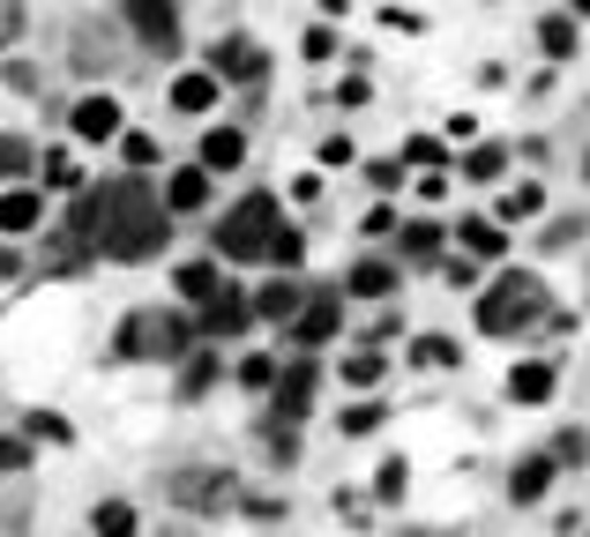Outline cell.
<instances>
[{"label": "cell", "mask_w": 590, "mask_h": 537, "mask_svg": "<svg viewBox=\"0 0 590 537\" xmlns=\"http://www.w3.org/2000/svg\"><path fill=\"white\" fill-rule=\"evenodd\" d=\"M456 240H464L471 261H494V254H501V224H494V217H464V232H456Z\"/></svg>", "instance_id": "7402d4cb"}, {"label": "cell", "mask_w": 590, "mask_h": 537, "mask_svg": "<svg viewBox=\"0 0 590 537\" xmlns=\"http://www.w3.org/2000/svg\"><path fill=\"white\" fill-rule=\"evenodd\" d=\"M210 179H217V172H203V165H180V172L165 179V209H172V217L203 209V202H210Z\"/></svg>", "instance_id": "7c38bea8"}, {"label": "cell", "mask_w": 590, "mask_h": 537, "mask_svg": "<svg viewBox=\"0 0 590 537\" xmlns=\"http://www.w3.org/2000/svg\"><path fill=\"white\" fill-rule=\"evenodd\" d=\"M412 359H419V366H456V343H449V336H419Z\"/></svg>", "instance_id": "f546056e"}, {"label": "cell", "mask_w": 590, "mask_h": 537, "mask_svg": "<svg viewBox=\"0 0 590 537\" xmlns=\"http://www.w3.org/2000/svg\"><path fill=\"white\" fill-rule=\"evenodd\" d=\"M277 381H285V373H277L269 351H247V359H240V388H277Z\"/></svg>", "instance_id": "484cf974"}, {"label": "cell", "mask_w": 590, "mask_h": 537, "mask_svg": "<svg viewBox=\"0 0 590 537\" xmlns=\"http://www.w3.org/2000/svg\"><path fill=\"white\" fill-rule=\"evenodd\" d=\"M247 165V135L240 127H210L203 135V172H240Z\"/></svg>", "instance_id": "5bb4252c"}, {"label": "cell", "mask_w": 590, "mask_h": 537, "mask_svg": "<svg viewBox=\"0 0 590 537\" xmlns=\"http://www.w3.org/2000/svg\"><path fill=\"white\" fill-rule=\"evenodd\" d=\"M210 75H232V83H262V52L240 38H217L210 45Z\"/></svg>", "instance_id": "8fae6325"}, {"label": "cell", "mask_w": 590, "mask_h": 537, "mask_svg": "<svg viewBox=\"0 0 590 537\" xmlns=\"http://www.w3.org/2000/svg\"><path fill=\"white\" fill-rule=\"evenodd\" d=\"M23 172H31V142L0 135V179H23Z\"/></svg>", "instance_id": "4dcf8cb0"}, {"label": "cell", "mask_w": 590, "mask_h": 537, "mask_svg": "<svg viewBox=\"0 0 590 537\" xmlns=\"http://www.w3.org/2000/svg\"><path fill=\"white\" fill-rule=\"evenodd\" d=\"M396 284H404V269H396V261H381V254L351 261V277H344L351 299H396Z\"/></svg>", "instance_id": "52a82bcc"}, {"label": "cell", "mask_w": 590, "mask_h": 537, "mask_svg": "<svg viewBox=\"0 0 590 537\" xmlns=\"http://www.w3.org/2000/svg\"><path fill=\"white\" fill-rule=\"evenodd\" d=\"M441 277H449V291H471V284H478V269H471L464 254H456V261H441Z\"/></svg>", "instance_id": "b9f144b4"}, {"label": "cell", "mask_w": 590, "mask_h": 537, "mask_svg": "<svg viewBox=\"0 0 590 537\" xmlns=\"http://www.w3.org/2000/svg\"><path fill=\"white\" fill-rule=\"evenodd\" d=\"M210 381H217V351H195V359H187V373H180V396H203Z\"/></svg>", "instance_id": "83f0119b"}, {"label": "cell", "mask_w": 590, "mask_h": 537, "mask_svg": "<svg viewBox=\"0 0 590 537\" xmlns=\"http://www.w3.org/2000/svg\"><path fill=\"white\" fill-rule=\"evenodd\" d=\"M508 396H516V404H546V396H553V366H546V359L516 366V373H508Z\"/></svg>", "instance_id": "d6986e66"}, {"label": "cell", "mask_w": 590, "mask_h": 537, "mask_svg": "<svg viewBox=\"0 0 590 537\" xmlns=\"http://www.w3.org/2000/svg\"><path fill=\"white\" fill-rule=\"evenodd\" d=\"M285 232V209L277 195H247V202L224 209V224H217V247L224 261H269V240Z\"/></svg>", "instance_id": "7a4b0ae2"}, {"label": "cell", "mask_w": 590, "mask_h": 537, "mask_svg": "<svg viewBox=\"0 0 590 537\" xmlns=\"http://www.w3.org/2000/svg\"><path fill=\"white\" fill-rule=\"evenodd\" d=\"M553 306H546V284L539 277H523V269H508L501 284L478 299V329L486 336H516V329H531V322H546Z\"/></svg>", "instance_id": "3957f363"}, {"label": "cell", "mask_w": 590, "mask_h": 537, "mask_svg": "<svg viewBox=\"0 0 590 537\" xmlns=\"http://www.w3.org/2000/svg\"><path fill=\"white\" fill-rule=\"evenodd\" d=\"M299 306H306V299H299V284H292V277H277V284L254 299V314H262V322H285V329L299 322Z\"/></svg>", "instance_id": "2e32d148"}, {"label": "cell", "mask_w": 590, "mask_h": 537, "mask_svg": "<svg viewBox=\"0 0 590 537\" xmlns=\"http://www.w3.org/2000/svg\"><path fill=\"white\" fill-rule=\"evenodd\" d=\"M172 284H180V299H203V306H210L217 291H224V277H217V261H180Z\"/></svg>", "instance_id": "ac0fdd59"}, {"label": "cell", "mask_w": 590, "mask_h": 537, "mask_svg": "<svg viewBox=\"0 0 590 537\" xmlns=\"http://www.w3.org/2000/svg\"><path fill=\"white\" fill-rule=\"evenodd\" d=\"M351 157H359V142H351V135H329V142H322V165H351Z\"/></svg>", "instance_id": "60d3db41"}, {"label": "cell", "mask_w": 590, "mask_h": 537, "mask_svg": "<svg viewBox=\"0 0 590 537\" xmlns=\"http://www.w3.org/2000/svg\"><path fill=\"white\" fill-rule=\"evenodd\" d=\"M172 105H180V113H210L217 105V75L210 68H187V75L172 83Z\"/></svg>", "instance_id": "e0dca14e"}, {"label": "cell", "mask_w": 590, "mask_h": 537, "mask_svg": "<svg viewBox=\"0 0 590 537\" xmlns=\"http://www.w3.org/2000/svg\"><path fill=\"white\" fill-rule=\"evenodd\" d=\"M337 329H344V291H314V299L299 306V322H292V343L314 351V343H329Z\"/></svg>", "instance_id": "5b68a950"}, {"label": "cell", "mask_w": 590, "mask_h": 537, "mask_svg": "<svg viewBox=\"0 0 590 537\" xmlns=\"http://www.w3.org/2000/svg\"><path fill=\"white\" fill-rule=\"evenodd\" d=\"M247 322H254V299H240V291L224 284V291L210 299V306H203V322H195V329H203V336L217 343V336H240Z\"/></svg>", "instance_id": "8992f818"}, {"label": "cell", "mask_w": 590, "mask_h": 537, "mask_svg": "<svg viewBox=\"0 0 590 537\" xmlns=\"http://www.w3.org/2000/svg\"><path fill=\"white\" fill-rule=\"evenodd\" d=\"M337 425H344V433H374V425H381V404H351Z\"/></svg>", "instance_id": "74e56055"}, {"label": "cell", "mask_w": 590, "mask_h": 537, "mask_svg": "<svg viewBox=\"0 0 590 537\" xmlns=\"http://www.w3.org/2000/svg\"><path fill=\"white\" fill-rule=\"evenodd\" d=\"M367 232H374V240H381V232H396V209L374 202V209H367Z\"/></svg>", "instance_id": "f6af8a7d"}, {"label": "cell", "mask_w": 590, "mask_h": 537, "mask_svg": "<svg viewBox=\"0 0 590 537\" xmlns=\"http://www.w3.org/2000/svg\"><path fill=\"white\" fill-rule=\"evenodd\" d=\"M195 322H187V314H165V322H158V314H150V359H187V351H195Z\"/></svg>", "instance_id": "4fadbf2b"}, {"label": "cell", "mask_w": 590, "mask_h": 537, "mask_svg": "<svg viewBox=\"0 0 590 537\" xmlns=\"http://www.w3.org/2000/svg\"><path fill=\"white\" fill-rule=\"evenodd\" d=\"M31 463V433H0V470H23Z\"/></svg>", "instance_id": "d590c367"}, {"label": "cell", "mask_w": 590, "mask_h": 537, "mask_svg": "<svg viewBox=\"0 0 590 537\" xmlns=\"http://www.w3.org/2000/svg\"><path fill=\"white\" fill-rule=\"evenodd\" d=\"M441 157H449V150H441V135H412V142H404V165H441Z\"/></svg>", "instance_id": "1f68e13d"}, {"label": "cell", "mask_w": 590, "mask_h": 537, "mask_svg": "<svg viewBox=\"0 0 590 537\" xmlns=\"http://www.w3.org/2000/svg\"><path fill=\"white\" fill-rule=\"evenodd\" d=\"M583 455H590V441H583V433H576V425H568V433L553 441V463H583Z\"/></svg>", "instance_id": "ab89813d"}, {"label": "cell", "mask_w": 590, "mask_h": 537, "mask_svg": "<svg viewBox=\"0 0 590 537\" xmlns=\"http://www.w3.org/2000/svg\"><path fill=\"white\" fill-rule=\"evenodd\" d=\"M306 60H337V31H329V23L306 31Z\"/></svg>", "instance_id": "f35d334b"}, {"label": "cell", "mask_w": 590, "mask_h": 537, "mask_svg": "<svg viewBox=\"0 0 590 537\" xmlns=\"http://www.w3.org/2000/svg\"><path fill=\"white\" fill-rule=\"evenodd\" d=\"M120 8H127V31L142 45H158V52L180 45V8H172V0H120Z\"/></svg>", "instance_id": "277c9868"}, {"label": "cell", "mask_w": 590, "mask_h": 537, "mask_svg": "<svg viewBox=\"0 0 590 537\" xmlns=\"http://www.w3.org/2000/svg\"><path fill=\"white\" fill-rule=\"evenodd\" d=\"M38 224H45L38 187H8V195H0V232H8V240H23V232H38Z\"/></svg>", "instance_id": "9c48e42d"}, {"label": "cell", "mask_w": 590, "mask_h": 537, "mask_svg": "<svg viewBox=\"0 0 590 537\" xmlns=\"http://www.w3.org/2000/svg\"><path fill=\"white\" fill-rule=\"evenodd\" d=\"M90 195H97V247L113 261H142V254L165 247L172 232L165 195H150L142 179H113V187H90Z\"/></svg>", "instance_id": "6da1fadb"}, {"label": "cell", "mask_w": 590, "mask_h": 537, "mask_svg": "<svg viewBox=\"0 0 590 537\" xmlns=\"http://www.w3.org/2000/svg\"><path fill=\"white\" fill-rule=\"evenodd\" d=\"M553 470H560V463H553V448H546V455H523V463L508 470V500H516V507H531V500H546Z\"/></svg>", "instance_id": "30bf717a"}, {"label": "cell", "mask_w": 590, "mask_h": 537, "mask_svg": "<svg viewBox=\"0 0 590 537\" xmlns=\"http://www.w3.org/2000/svg\"><path fill=\"white\" fill-rule=\"evenodd\" d=\"M299 254H306L299 232H277V240H269V261H277V269H299Z\"/></svg>", "instance_id": "e575fe53"}, {"label": "cell", "mask_w": 590, "mask_h": 537, "mask_svg": "<svg viewBox=\"0 0 590 537\" xmlns=\"http://www.w3.org/2000/svg\"><path fill=\"white\" fill-rule=\"evenodd\" d=\"M344 381H351V388H374V381H381V359H374V351H351V359H344Z\"/></svg>", "instance_id": "d6a6232c"}, {"label": "cell", "mask_w": 590, "mask_h": 537, "mask_svg": "<svg viewBox=\"0 0 590 537\" xmlns=\"http://www.w3.org/2000/svg\"><path fill=\"white\" fill-rule=\"evenodd\" d=\"M433 247H441V232H433V224H404V254H412V261H426Z\"/></svg>", "instance_id": "836d02e7"}, {"label": "cell", "mask_w": 590, "mask_h": 537, "mask_svg": "<svg viewBox=\"0 0 590 537\" xmlns=\"http://www.w3.org/2000/svg\"><path fill=\"white\" fill-rule=\"evenodd\" d=\"M539 209H546V187H539V179H523V187H508V195H501L494 217H501V224H531Z\"/></svg>", "instance_id": "ffe728a7"}, {"label": "cell", "mask_w": 590, "mask_h": 537, "mask_svg": "<svg viewBox=\"0 0 590 537\" xmlns=\"http://www.w3.org/2000/svg\"><path fill=\"white\" fill-rule=\"evenodd\" d=\"M31 441H68V418H53V411H31V425H23Z\"/></svg>", "instance_id": "8d00e7d4"}, {"label": "cell", "mask_w": 590, "mask_h": 537, "mask_svg": "<svg viewBox=\"0 0 590 537\" xmlns=\"http://www.w3.org/2000/svg\"><path fill=\"white\" fill-rule=\"evenodd\" d=\"M568 15H590V0H568Z\"/></svg>", "instance_id": "bcb514c9"}, {"label": "cell", "mask_w": 590, "mask_h": 537, "mask_svg": "<svg viewBox=\"0 0 590 537\" xmlns=\"http://www.w3.org/2000/svg\"><path fill=\"white\" fill-rule=\"evenodd\" d=\"M45 179L53 187H76V157H45Z\"/></svg>", "instance_id": "ee69618b"}, {"label": "cell", "mask_w": 590, "mask_h": 537, "mask_svg": "<svg viewBox=\"0 0 590 537\" xmlns=\"http://www.w3.org/2000/svg\"><path fill=\"white\" fill-rule=\"evenodd\" d=\"M404 493H412V470H404V455H389L374 470V500H404Z\"/></svg>", "instance_id": "d4e9b609"}, {"label": "cell", "mask_w": 590, "mask_h": 537, "mask_svg": "<svg viewBox=\"0 0 590 537\" xmlns=\"http://www.w3.org/2000/svg\"><path fill=\"white\" fill-rule=\"evenodd\" d=\"M306 404H314V366H306V359H292V366H285V388H277V411H285V425H292V418H306Z\"/></svg>", "instance_id": "9a60e30c"}, {"label": "cell", "mask_w": 590, "mask_h": 537, "mask_svg": "<svg viewBox=\"0 0 590 537\" xmlns=\"http://www.w3.org/2000/svg\"><path fill=\"white\" fill-rule=\"evenodd\" d=\"M90 523H97V537H135V507H127V500H105Z\"/></svg>", "instance_id": "4316f807"}, {"label": "cell", "mask_w": 590, "mask_h": 537, "mask_svg": "<svg viewBox=\"0 0 590 537\" xmlns=\"http://www.w3.org/2000/svg\"><path fill=\"white\" fill-rule=\"evenodd\" d=\"M15 38H23V8L8 0V8H0V45H15Z\"/></svg>", "instance_id": "7bdbcfd3"}, {"label": "cell", "mask_w": 590, "mask_h": 537, "mask_svg": "<svg viewBox=\"0 0 590 537\" xmlns=\"http://www.w3.org/2000/svg\"><path fill=\"white\" fill-rule=\"evenodd\" d=\"M68 127H76L83 142H113V135H127V127H120V105H113L105 90H97V97H83V105L68 113Z\"/></svg>", "instance_id": "ba28073f"}, {"label": "cell", "mask_w": 590, "mask_h": 537, "mask_svg": "<svg viewBox=\"0 0 590 537\" xmlns=\"http://www.w3.org/2000/svg\"><path fill=\"white\" fill-rule=\"evenodd\" d=\"M224 493H232V478H210V470L180 478V500H224Z\"/></svg>", "instance_id": "f1b7e54d"}, {"label": "cell", "mask_w": 590, "mask_h": 537, "mask_svg": "<svg viewBox=\"0 0 590 537\" xmlns=\"http://www.w3.org/2000/svg\"><path fill=\"white\" fill-rule=\"evenodd\" d=\"M539 45H546V60H576V45H583L576 15H546V23H539Z\"/></svg>", "instance_id": "44dd1931"}, {"label": "cell", "mask_w": 590, "mask_h": 537, "mask_svg": "<svg viewBox=\"0 0 590 537\" xmlns=\"http://www.w3.org/2000/svg\"><path fill=\"white\" fill-rule=\"evenodd\" d=\"M120 157H127V165H135V172H150V165H158V157H165V150H158V135H142V127H127V135H120Z\"/></svg>", "instance_id": "cb8c5ba5"}, {"label": "cell", "mask_w": 590, "mask_h": 537, "mask_svg": "<svg viewBox=\"0 0 590 537\" xmlns=\"http://www.w3.org/2000/svg\"><path fill=\"white\" fill-rule=\"evenodd\" d=\"M508 172V150L501 142H478V150H464V179H501Z\"/></svg>", "instance_id": "603a6c76"}]
</instances>
